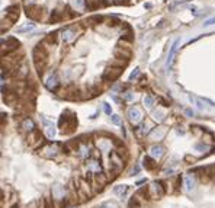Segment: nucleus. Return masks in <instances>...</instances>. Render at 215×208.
Listing matches in <instances>:
<instances>
[{
    "mask_svg": "<svg viewBox=\"0 0 215 208\" xmlns=\"http://www.w3.org/2000/svg\"><path fill=\"white\" fill-rule=\"evenodd\" d=\"M32 58H34V64L36 67L38 74L42 76L47 68V64H48V51H47V48L42 44H38L32 51Z\"/></svg>",
    "mask_w": 215,
    "mask_h": 208,
    "instance_id": "f257e3e1",
    "label": "nucleus"
},
{
    "mask_svg": "<svg viewBox=\"0 0 215 208\" xmlns=\"http://www.w3.org/2000/svg\"><path fill=\"white\" fill-rule=\"evenodd\" d=\"M60 128H61V134L70 135L76 131L77 128V118L71 111H66L63 112L61 118H60Z\"/></svg>",
    "mask_w": 215,
    "mask_h": 208,
    "instance_id": "f03ea898",
    "label": "nucleus"
},
{
    "mask_svg": "<svg viewBox=\"0 0 215 208\" xmlns=\"http://www.w3.org/2000/svg\"><path fill=\"white\" fill-rule=\"evenodd\" d=\"M164 195V188L160 182H153L150 186H147V199H160Z\"/></svg>",
    "mask_w": 215,
    "mask_h": 208,
    "instance_id": "7ed1b4c3",
    "label": "nucleus"
},
{
    "mask_svg": "<svg viewBox=\"0 0 215 208\" xmlns=\"http://www.w3.org/2000/svg\"><path fill=\"white\" fill-rule=\"evenodd\" d=\"M19 47H21V42H19L16 38L9 36V38H6V39L1 41V55L4 57V54H9L12 51L18 50Z\"/></svg>",
    "mask_w": 215,
    "mask_h": 208,
    "instance_id": "20e7f679",
    "label": "nucleus"
},
{
    "mask_svg": "<svg viewBox=\"0 0 215 208\" xmlns=\"http://www.w3.org/2000/svg\"><path fill=\"white\" fill-rule=\"evenodd\" d=\"M122 68L121 67H113L111 66L109 68H106L105 70V73L102 74V80L103 82H106V83H109V82H115L118 77L122 74Z\"/></svg>",
    "mask_w": 215,
    "mask_h": 208,
    "instance_id": "39448f33",
    "label": "nucleus"
},
{
    "mask_svg": "<svg viewBox=\"0 0 215 208\" xmlns=\"http://www.w3.org/2000/svg\"><path fill=\"white\" fill-rule=\"evenodd\" d=\"M26 16L32 21H41L42 16H44V9L41 6H36V4H31L26 7Z\"/></svg>",
    "mask_w": 215,
    "mask_h": 208,
    "instance_id": "423d86ee",
    "label": "nucleus"
},
{
    "mask_svg": "<svg viewBox=\"0 0 215 208\" xmlns=\"http://www.w3.org/2000/svg\"><path fill=\"white\" fill-rule=\"evenodd\" d=\"M58 95L64 99L74 100V99L79 98V90H77V88H74V86H67V88H64L63 90H60Z\"/></svg>",
    "mask_w": 215,
    "mask_h": 208,
    "instance_id": "0eeeda50",
    "label": "nucleus"
},
{
    "mask_svg": "<svg viewBox=\"0 0 215 208\" xmlns=\"http://www.w3.org/2000/svg\"><path fill=\"white\" fill-rule=\"evenodd\" d=\"M42 141H44L42 134L38 131V130H32V131L29 132V135H28V144H29L31 147H36V146L42 144Z\"/></svg>",
    "mask_w": 215,
    "mask_h": 208,
    "instance_id": "6e6552de",
    "label": "nucleus"
},
{
    "mask_svg": "<svg viewBox=\"0 0 215 208\" xmlns=\"http://www.w3.org/2000/svg\"><path fill=\"white\" fill-rule=\"evenodd\" d=\"M4 12H6V19L10 21L12 23L19 19V6L18 4H12L9 7H6Z\"/></svg>",
    "mask_w": 215,
    "mask_h": 208,
    "instance_id": "1a4fd4ad",
    "label": "nucleus"
},
{
    "mask_svg": "<svg viewBox=\"0 0 215 208\" xmlns=\"http://www.w3.org/2000/svg\"><path fill=\"white\" fill-rule=\"evenodd\" d=\"M128 118H129V121L132 124H138L140 121L143 120V112H141V109L138 106H132L128 111Z\"/></svg>",
    "mask_w": 215,
    "mask_h": 208,
    "instance_id": "9d476101",
    "label": "nucleus"
},
{
    "mask_svg": "<svg viewBox=\"0 0 215 208\" xmlns=\"http://www.w3.org/2000/svg\"><path fill=\"white\" fill-rule=\"evenodd\" d=\"M113 54L116 58H124V60H129L131 58V50L129 48H126V47H116L115 48V51H113Z\"/></svg>",
    "mask_w": 215,
    "mask_h": 208,
    "instance_id": "9b49d317",
    "label": "nucleus"
},
{
    "mask_svg": "<svg viewBox=\"0 0 215 208\" xmlns=\"http://www.w3.org/2000/svg\"><path fill=\"white\" fill-rule=\"evenodd\" d=\"M3 102L6 103V105H16L18 103V92H6V93H3Z\"/></svg>",
    "mask_w": 215,
    "mask_h": 208,
    "instance_id": "f8f14e48",
    "label": "nucleus"
},
{
    "mask_svg": "<svg viewBox=\"0 0 215 208\" xmlns=\"http://www.w3.org/2000/svg\"><path fill=\"white\" fill-rule=\"evenodd\" d=\"M76 36H77V32H76V29H73V28H67V29L63 32V39H64L66 42H70V41L76 39Z\"/></svg>",
    "mask_w": 215,
    "mask_h": 208,
    "instance_id": "ddd939ff",
    "label": "nucleus"
},
{
    "mask_svg": "<svg viewBox=\"0 0 215 208\" xmlns=\"http://www.w3.org/2000/svg\"><path fill=\"white\" fill-rule=\"evenodd\" d=\"M143 163H144V167H146L147 170H154V169L157 167L156 160H154L153 157H150V156H146V157L143 159Z\"/></svg>",
    "mask_w": 215,
    "mask_h": 208,
    "instance_id": "4468645a",
    "label": "nucleus"
},
{
    "mask_svg": "<svg viewBox=\"0 0 215 208\" xmlns=\"http://www.w3.org/2000/svg\"><path fill=\"white\" fill-rule=\"evenodd\" d=\"M52 197L55 198V199H61V198H64V188L60 186V185L52 186Z\"/></svg>",
    "mask_w": 215,
    "mask_h": 208,
    "instance_id": "2eb2a0df",
    "label": "nucleus"
},
{
    "mask_svg": "<svg viewBox=\"0 0 215 208\" xmlns=\"http://www.w3.org/2000/svg\"><path fill=\"white\" fill-rule=\"evenodd\" d=\"M57 86H58V77H57V74H54V76H51L50 79H48V82H47V88L50 89V90H54Z\"/></svg>",
    "mask_w": 215,
    "mask_h": 208,
    "instance_id": "dca6fc26",
    "label": "nucleus"
},
{
    "mask_svg": "<svg viewBox=\"0 0 215 208\" xmlns=\"http://www.w3.org/2000/svg\"><path fill=\"white\" fill-rule=\"evenodd\" d=\"M87 170H90V172H98V173H99L100 164L98 163L96 160H90V162H87Z\"/></svg>",
    "mask_w": 215,
    "mask_h": 208,
    "instance_id": "f3484780",
    "label": "nucleus"
},
{
    "mask_svg": "<svg viewBox=\"0 0 215 208\" xmlns=\"http://www.w3.org/2000/svg\"><path fill=\"white\" fill-rule=\"evenodd\" d=\"M98 147H99V150H102V152H108V150L111 149V143L108 141V140H99V141H98Z\"/></svg>",
    "mask_w": 215,
    "mask_h": 208,
    "instance_id": "a211bd4d",
    "label": "nucleus"
},
{
    "mask_svg": "<svg viewBox=\"0 0 215 208\" xmlns=\"http://www.w3.org/2000/svg\"><path fill=\"white\" fill-rule=\"evenodd\" d=\"M163 153H164V149L161 146H154L151 149V156L153 157H160V156H163Z\"/></svg>",
    "mask_w": 215,
    "mask_h": 208,
    "instance_id": "6ab92c4d",
    "label": "nucleus"
},
{
    "mask_svg": "<svg viewBox=\"0 0 215 208\" xmlns=\"http://www.w3.org/2000/svg\"><path fill=\"white\" fill-rule=\"evenodd\" d=\"M34 127H35V125H34V121L29 120V118H26V120L22 122V128H23V130H26V131H29V132L34 130Z\"/></svg>",
    "mask_w": 215,
    "mask_h": 208,
    "instance_id": "aec40b11",
    "label": "nucleus"
},
{
    "mask_svg": "<svg viewBox=\"0 0 215 208\" xmlns=\"http://www.w3.org/2000/svg\"><path fill=\"white\" fill-rule=\"evenodd\" d=\"M44 124L47 125V132H48V137H50V138H52V137L55 135V130H54V125H52V124H50V122H48V121H47L45 118H44Z\"/></svg>",
    "mask_w": 215,
    "mask_h": 208,
    "instance_id": "412c9836",
    "label": "nucleus"
},
{
    "mask_svg": "<svg viewBox=\"0 0 215 208\" xmlns=\"http://www.w3.org/2000/svg\"><path fill=\"white\" fill-rule=\"evenodd\" d=\"M126 191H128V186L126 185H119V186H115V188H113V192H115L116 195H121V197L126 194Z\"/></svg>",
    "mask_w": 215,
    "mask_h": 208,
    "instance_id": "4be33fe9",
    "label": "nucleus"
},
{
    "mask_svg": "<svg viewBox=\"0 0 215 208\" xmlns=\"http://www.w3.org/2000/svg\"><path fill=\"white\" fill-rule=\"evenodd\" d=\"M61 19H63V15H61V12H58V10H54V12H52V15H51V18H50L51 23L60 22Z\"/></svg>",
    "mask_w": 215,
    "mask_h": 208,
    "instance_id": "5701e85b",
    "label": "nucleus"
},
{
    "mask_svg": "<svg viewBox=\"0 0 215 208\" xmlns=\"http://www.w3.org/2000/svg\"><path fill=\"white\" fill-rule=\"evenodd\" d=\"M35 28L34 23H26V25H23L21 28H18V33H23V32H29V31H32Z\"/></svg>",
    "mask_w": 215,
    "mask_h": 208,
    "instance_id": "b1692460",
    "label": "nucleus"
},
{
    "mask_svg": "<svg viewBox=\"0 0 215 208\" xmlns=\"http://www.w3.org/2000/svg\"><path fill=\"white\" fill-rule=\"evenodd\" d=\"M185 186H186V189H188V191H192L193 188H195V183H193L192 176H186V178H185Z\"/></svg>",
    "mask_w": 215,
    "mask_h": 208,
    "instance_id": "393cba45",
    "label": "nucleus"
},
{
    "mask_svg": "<svg viewBox=\"0 0 215 208\" xmlns=\"http://www.w3.org/2000/svg\"><path fill=\"white\" fill-rule=\"evenodd\" d=\"M128 208H141V204H140L138 198H137V197L131 198V199H129V202H128Z\"/></svg>",
    "mask_w": 215,
    "mask_h": 208,
    "instance_id": "a878e982",
    "label": "nucleus"
},
{
    "mask_svg": "<svg viewBox=\"0 0 215 208\" xmlns=\"http://www.w3.org/2000/svg\"><path fill=\"white\" fill-rule=\"evenodd\" d=\"M177 44H179V41H174V44L171 45V48H170V53H169V60H167V63H171V60H173V55L176 53V48H177Z\"/></svg>",
    "mask_w": 215,
    "mask_h": 208,
    "instance_id": "bb28decb",
    "label": "nucleus"
},
{
    "mask_svg": "<svg viewBox=\"0 0 215 208\" xmlns=\"http://www.w3.org/2000/svg\"><path fill=\"white\" fill-rule=\"evenodd\" d=\"M99 208H119V205L115 201H108V202H103Z\"/></svg>",
    "mask_w": 215,
    "mask_h": 208,
    "instance_id": "cd10ccee",
    "label": "nucleus"
},
{
    "mask_svg": "<svg viewBox=\"0 0 215 208\" xmlns=\"http://www.w3.org/2000/svg\"><path fill=\"white\" fill-rule=\"evenodd\" d=\"M153 105H154V99L147 95V96L144 98V106H146V108H153Z\"/></svg>",
    "mask_w": 215,
    "mask_h": 208,
    "instance_id": "c85d7f7f",
    "label": "nucleus"
},
{
    "mask_svg": "<svg viewBox=\"0 0 215 208\" xmlns=\"http://www.w3.org/2000/svg\"><path fill=\"white\" fill-rule=\"evenodd\" d=\"M55 39H57V32H52V33H50V35H47L45 42H48V44H54Z\"/></svg>",
    "mask_w": 215,
    "mask_h": 208,
    "instance_id": "c756f323",
    "label": "nucleus"
},
{
    "mask_svg": "<svg viewBox=\"0 0 215 208\" xmlns=\"http://www.w3.org/2000/svg\"><path fill=\"white\" fill-rule=\"evenodd\" d=\"M102 21H103L102 16L96 15V16H92V18H89V21H87V22H89V23H93V25H95V23H100Z\"/></svg>",
    "mask_w": 215,
    "mask_h": 208,
    "instance_id": "7c9ffc66",
    "label": "nucleus"
},
{
    "mask_svg": "<svg viewBox=\"0 0 215 208\" xmlns=\"http://www.w3.org/2000/svg\"><path fill=\"white\" fill-rule=\"evenodd\" d=\"M163 135H164V130H160L159 132H157V130H154V131L151 132V137H154V138H161V137H163Z\"/></svg>",
    "mask_w": 215,
    "mask_h": 208,
    "instance_id": "2f4dec72",
    "label": "nucleus"
},
{
    "mask_svg": "<svg viewBox=\"0 0 215 208\" xmlns=\"http://www.w3.org/2000/svg\"><path fill=\"white\" fill-rule=\"evenodd\" d=\"M111 121H112V124H115V125H122L121 118H119L118 115H112V117H111Z\"/></svg>",
    "mask_w": 215,
    "mask_h": 208,
    "instance_id": "473e14b6",
    "label": "nucleus"
},
{
    "mask_svg": "<svg viewBox=\"0 0 215 208\" xmlns=\"http://www.w3.org/2000/svg\"><path fill=\"white\" fill-rule=\"evenodd\" d=\"M153 115H154V118H156V120H159V121L164 120V114H163V112H160V111H156Z\"/></svg>",
    "mask_w": 215,
    "mask_h": 208,
    "instance_id": "72a5a7b5",
    "label": "nucleus"
},
{
    "mask_svg": "<svg viewBox=\"0 0 215 208\" xmlns=\"http://www.w3.org/2000/svg\"><path fill=\"white\" fill-rule=\"evenodd\" d=\"M103 109H105V112H106L108 115H111V112H112V109H111V106H109L108 103H103Z\"/></svg>",
    "mask_w": 215,
    "mask_h": 208,
    "instance_id": "f704fd0d",
    "label": "nucleus"
},
{
    "mask_svg": "<svg viewBox=\"0 0 215 208\" xmlns=\"http://www.w3.org/2000/svg\"><path fill=\"white\" fill-rule=\"evenodd\" d=\"M214 23H215V16H214V18H211V19H208L204 25H205V26H211V25H214Z\"/></svg>",
    "mask_w": 215,
    "mask_h": 208,
    "instance_id": "c9c22d12",
    "label": "nucleus"
},
{
    "mask_svg": "<svg viewBox=\"0 0 215 208\" xmlns=\"http://www.w3.org/2000/svg\"><path fill=\"white\" fill-rule=\"evenodd\" d=\"M138 74H140V70H138V68H135V71H134V73L131 74V77H129V80H134V79H135V77L138 76Z\"/></svg>",
    "mask_w": 215,
    "mask_h": 208,
    "instance_id": "e433bc0d",
    "label": "nucleus"
},
{
    "mask_svg": "<svg viewBox=\"0 0 215 208\" xmlns=\"http://www.w3.org/2000/svg\"><path fill=\"white\" fill-rule=\"evenodd\" d=\"M76 4H77L79 7H81V6H83L84 3H83V0H77V1H76Z\"/></svg>",
    "mask_w": 215,
    "mask_h": 208,
    "instance_id": "4c0bfd02",
    "label": "nucleus"
},
{
    "mask_svg": "<svg viewBox=\"0 0 215 208\" xmlns=\"http://www.w3.org/2000/svg\"><path fill=\"white\" fill-rule=\"evenodd\" d=\"M26 208H36V207H35V202H32L31 205H28V207H26Z\"/></svg>",
    "mask_w": 215,
    "mask_h": 208,
    "instance_id": "58836bf2",
    "label": "nucleus"
}]
</instances>
